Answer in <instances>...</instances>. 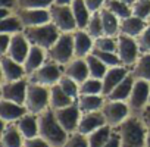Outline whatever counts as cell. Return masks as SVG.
Segmentation results:
<instances>
[{
  "instance_id": "1",
  "label": "cell",
  "mask_w": 150,
  "mask_h": 147,
  "mask_svg": "<svg viewBox=\"0 0 150 147\" xmlns=\"http://www.w3.org/2000/svg\"><path fill=\"white\" fill-rule=\"evenodd\" d=\"M121 147H146L147 138V128L140 119L138 115H129L124 122L115 127Z\"/></svg>"
},
{
  "instance_id": "2",
  "label": "cell",
  "mask_w": 150,
  "mask_h": 147,
  "mask_svg": "<svg viewBox=\"0 0 150 147\" xmlns=\"http://www.w3.org/2000/svg\"><path fill=\"white\" fill-rule=\"evenodd\" d=\"M38 125H40L38 135H41L50 144V147H62L68 140L69 134L59 124L53 109L49 107L38 115Z\"/></svg>"
},
{
  "instance_id": "3",
  "label": "cell",
  "mask_w": 150,
  "mask_h": 147,
  "mask_svg": "<svg viewBox=\"0 0 150 147\" xmlns=\"http://www.w3.org/2000/svg\"><path fill=\"white\" fill-rule=\"evenodd\" d=\"M24 34L31 43V46H38L44 50H49L59 38L60 31L53 22H47L38 27L24 28Z\"/></svg>"
},
{
  "instance_id": "4",
  "label": "cell",
  "mask_w": 150,
  "mask_h": 147,
  "mask_svg": "<svg viewBox=\"0 0 150 147\" xmlns=\"http://www.w3.org/2000/svg\"><path fill=\"white\" fill-rule=\"evenodd\" d=\"M46 53H47V59H50L62 66L66 65L68 62H71L75 57L74 33H60L56 43L49 50H46Z\"/></svg>"
},
{
  "instance_id": "5",
  "label": "cell",
  "mask_w": 150,
  "mask_h": 147,
  "mask_svg": "<svg viewBox=\"0 0 150 147\" xmlns=\"http://www.w3.org/2000/svg\"><path fill=\"white\" fill-rule=\"evenodd\" d=\"M25 107L30 113H35V115H40L46 109H49L50 107V87L30 83L28 90H27Z\"/></svg>"
},
{
  "instance_id": "6",
  "label": "cell",
  "mask_w": 150,
  "mask_h": 147,
  "mask_svg": "<svg viewBox=\"0 0 150 147\" xmlns=\"http://www.w3.org/2000/svg\"><path fill=\"white\" fill-rule=\"evenodd\" d=\"M62 75H63V66L47 59L37 71H34L31 75H28V81L40 84V86L52 87L59 83Z\"/></svg>"
},
{
  "instance_id": "7",
  "label": "cell",
  "mask_w": 150,
  "mask_h": 147,
  "mask_svg": "<svg viewBox=\"0 0 150 147\" xmlns=\"http://www.w3.org/2000/svg\"><path fill=\"white\" fill-rule=\"evenodd\" d=\"M49 11H50L52 22L59 28L60 33H74V31L78 30L71 5H56V3H53L49 8Z\"/></svg>"
},
{
  "instance_id": "8",
  "label": "cell",
  "mask_w": 150,
  "mask_h": 147,
  "mask_svg": "<svg viewBox=\"0 0 150 147\" xmlns=\"http://www.w3.org/2000/svg\"><path fill=\"white\" fill-rule=\"evenodd\" d=\"M116 43H118L116 54L119 56L121 63L131 68L137 62V59L140 57V49H138L137 40L134 37H129V35H125V34H119L116 37Z\"/></svg>"
},
{
  "instance_id": "9",
  "label": "cell",
  "mask_w": 150,
  "mask_h": 147,
  "mask_svg": "<svg viewBox=\"0 0 150 147\" xmlns=\"http://www.w3.org/2000/svg\"><path fill=\"white\" fill-rule=\"evenodd\" d=\"M102 113L106 119V124L115 128L131 115V110H129V106L127 102L106 99V102L102 107Z\"/></svg>"
},
{
  "instance_id": "10",
  "label": "cell",
  "mask_w": 150,
  "mask_h": 147,
  "mask_svg": "<svg viewBox=\"0 0 150 147\" xmlns=\"http://www.w3.org/2000/svg\"><path fill=\"white\" fill-rule=\"evenodd\" d=\"M150 100V83L143 80H135L132 91L127 100L131 115H138Z\"/></svg>"
},
{
  "instance_id": "11",
  "label": "cell",
  "mask_w": 150,
  "mask_h": 147,
  "mask_svg": "<svg viewBox=\"0 0 150 147\" xmlns=\"http://www.w3.org/2000/svg\"><path fill=\"white\" fill-rule=\"evenodd\" d=\"M54 115H56L59 124L62 125V128L68 134H72L78 129V124L81 119V110H80L77 102H74L72 105H69L66 107L54 110Z\"/></svg>"
},
{
  "instance_id": "12",
  "label": "cell",
  "mask_w": 150,
  "mask_h": 147,
  "mask_svg": "<svg viewBox=\"0 0 150 147\" xmlns=\"http://www.w3.org/2000/svg\"><path fill=\"white\" fill-rule=\"evenodd\" d=\"M28 77L18 80V81H12V83H2V99L3 100H9V102H15L19 105H25V99H27V90H28Z\"/></svg>"
},
{
  "instance_id": "13",
  "label": "cell",
  "mask_w": 150,
  "mask_h": 147,
  "mask_svg": "<svg viewBox=\"0 0 150 147\" xmlns=\"http://www.w3.org/2000/svg\"><path fill=\"white\" fill-rule=\"evenodd\" d=\"M15 13L21 19L24 28L38 27V25L52 22V16H50L49 9H21V8H16Z\"/></svg>"
},
{
  "instance_id": "14",
  "label": "cell",
  "mask_w": 150,
  "mask_h": 147,
  "mask_svg": "<svg viewBox=\"0 0 150 147\" xmlns=\"http://www.w3.org/2000/svg\"><path fill=\"white\" fill-rule=\"evenodd\" d=\"M0 69H2V83H12L27 77L22 63H18L12 57L2 54L0 59Z\"/></svg>"
},
{
  "instance_id": "15",
  "label": "cell",
  "mask_w": 150,
  "mask_h": 147,
  "mask_svg": "<svg viewBox=\"0 0 150 147\" xmlns=\"http://www.w3.org/2000/svg\"><path fill=\"white\" fill-rule=\"evenodd\" d=\"M131 74V68L129 66H125V65H118V66H112V68H108L105 77L102 78L103 81V96L108 97L109 93L127 77Z\"/></svg>"
},
{
  "instance_id": "16",
  "label": "cell",
  "mask_w": 150,
  "mask_h": 147,
  "mask_svg": "<svg viewBox=\"0 0 150 147\" xmlns=\"http://www.w3.org/2000/svg\"><path fill=\"white\" fill-rule=\"evenodd\" d=\"M30 49H31V43L28 41V38L25 37V34L22 31V33L12 35V41H11V46L8 49L6 56L12 57L18 63H24L28 53H30Z\"/></svg>"
},
{
  "instance_id": "17",
  "label": "cell",
  "mask_w": 150,
  "mask_h": 147,
  "mask_svg": "<svg viewBox=\"0 0 150 147\" xmlns=\"http://www.w3.org/2000/svg\"><path fill=\"white\" fill-rule=\"evenodd\" d=\"M63 74L72 78L78 84H83L87 78H90V71L86 57H74L71 62L63 65Z\"/></svg>"
},
{
  "instance_id": "18",
  "label": "cell",
  "mask_w": 150,
  "mask_h": 147,
  "mask_svg": "<svg viewBox=\"0 0 150 147\" xmlns=\"http://www.w3.org/2000/svg\"><path fill=\"white\" fill-rule=\"evenodd\" d=\"M106 125V119L102 113V110H96V112H87V113H81V119L78 124V132L88 135L93 131H96L97 128Z\"/></svg>"
},
{
  "instance_id": "19",
  "label": "cell",
  "mask_w": 150,
  "mask_h": 147,
  "mask_svg": "<svg viewBox=\"0 0 150 147\" xmlns=\"http://www.w3.org/2000/svg\"><path fill=\"white\" fill-rule=\"evenodd\" d=\"M94 38L86 30L74 31V52L75 57H86L93 52Z\"/></svg>"
},
{
  "instance_id": "20",
  "label": "cell",
  "mask_w": 150,
  "mask_h": 147,
  "mask_svg": "<svg viewBox=\"0 0 150 147\" xmlns=\"http://www.w3.org/2000/svg\"><path fill=\"white\" fill-rule=\"evenodd\" d=\"M27 112L28 110H27L25 105H19V103H15V102L3 100V99H2V102H0V118H2L3 124L16 122Z\"/></svg>"
},
{
  "instance_id": "21",
  "label": "cell",
  "mask_w": 150,
  "mask_h": 147,
  "mask_svg": "<svg viewBox=\"0 0 150 147\" xmlns=\"http://www.w3.org/2000/svg\"><path fill=\"white\" fill-rule=\"evenodd\" d=\"M16 127L19 132L22 134L24 140L25 138H33L37 137L40 132V125H38V115L27 112L21 119L16 121Z\"/></svg>"
},
{
  "instance_id": "22",
  "label": "cell",
  "mask_w": 150,
  "mask_h": 147,
  "mask_svg": "<svg viewBox=\"0 0 150 147\" xmlns=\"http://www.w3.org/2000/svg\"><path fill=\"white\" fill-rule=\"evenodd\" d=\"M147 25H149V22L146 19H141V18H137V16L131 15V16H128L125 19H121L119 34H125V35H129V37L137 38L144 31V28Z\"/></svg>"
},
{
  "instance_id": "23",
  "label": "cell",
  "mask_w": 150,
  "mask_h": 147,
  "mask_svg": "<svg viewBox=\"0 0 150 147\" xmlns=\"http://www.w3.org/2000/svg\"><path fill=\"white\" fill-rule=\"evenodd\" d=\"M46 60H47V53H46V50L41 49V47H38V46H31L30 53H28L25 62L22 63L27 77L31 75L34 71H37Z\"/></svg>"
},
{
  "instance_id": "24",
  "label": "cell",
  "mask_w": 150,
  "mask_h": 147,
  "mask_svg": "<svg viewBox=\"0 0 150 147\" xmlns=\"http://www.w3.org/2000/svg\"><path fill=\"white\" fill-rule=\"evenodd\" d=\"M2 147H24V137L19 132L16 122L3 124L2 132Z\"/></svg>"
},
{
  "instance_id": "25",
  "label": "cell",
  "mask_w": 150,
  "mask_h": 147,
  "mask_svg": "<svg viewBox=\"0 0 150 147\" xmlns=\"http://www.w3.org/2000/svg\"><path fill=\"white\" fill-rule=\"evenodd\" d=\"M75 102H77L81 113H87V112L102 110L106 102V97L102 94H80Z\"/></svg>"
},
{
  "instance_id": "26",
  "label": "cell",
  "mask_w": 150,
  "mask_h": 147,
  "mask_svg": "<svg viewBox=\"0 0 150 147\" xmlns=\"http://www.w3.org/2000/svg\"><path fill=\"white\" fill-rule=\"evenodd\" d=\"M134 83H135V78L131 75H127L110 93L106 99L109 100H118V102H127L131 91H132V87H134Z\"/></svg>"
},
{
  "instance_id": "27",
  "label": "cell",
  "mask_w": 150,
  "mask_h": 147,
  "mask_svg": "<svg viewBox=\"0 0 150 147\" xmlns=\"http://www.w3.org/2000/svg\"><path fill=\"white\" fill-rule=\"evenodd\" d=\"M131 75L135 80H143L150 83V53L140 54L137 62L131 66Z\"/></svg>"
},
{
  "instance_id": "28",
  "label": "cell",
  "mask_w": 150,
  "mask_h": 147,
  "mask_svg": "<svg viewBox=\"0 0 150 147\" xmlns=\"http://www.w3.org/2000/svg\"><path fill=\"white\" fill-rule=\"evenodd\" d=\"M71 8H72V13L75 16V21H77L78 30H86L87 24L91 18V12L87 8L86 2L84 0H74L71 3Z\"/></svg>"
},
{
  "instance_id": "29",
  "label": "cell",
  "mask_w": 150,
  "mask_h": 147,
  "mask_svg": "<svg viewBox=\"0 0 150 147\" xmlns=\"http://www.w3.org/2000/svg\"><path fill=\"white\" fill-rule=\"evenodd\" d=\"M100 18H102V22H103V31H105V35L108 37H118L119 35V24H121V19L118 16H115L109 9L103 8L100 11Z\"/></svg>"
},
{
  "instance_id": "30",
  "label": "cell",
  "mask_w": 150,
  "mask_h": 147,
  "mask_svg": "<svg viewBox=\"0 0 150 147\" xmlns=\"http://www.w3.org/2000/svg\"><path fill=\"white\" fill-rule=\"evenodd\" d=\"M75 100L72 97H69L62 88L59 84H54L50 87V109L53 110H57V109H62V107H66L69 105H72Z\"/></svg>"
},
{
  "instance_id": "31",
  "label": "cell",
  "mask_w": 150,
  "mask_h": 147,
  "mask_svg": "<svg viewBox=\"0 0 150 147\" xmlns=\"http://www.w3.org/2000/svg\"><path fill=\"white\" fill-rule=\"evenodd\" d=\"M112 134H113V127H110L108 124L100 127V128H97L96 131H93L91 134L87 135L90 147H103L110 140Z\"/></svg>"
},
{
  "instance_id": "32",
  "label": "cell",
  "mask_w": 150,
  "mask_h": 147,
  "mask_svg": "<svg viewBox=\"0 0 150 147\" xmlns=\"http://www.w3.org/2000/svg\"><path fill=\"white\" fill-rule=\"evenodd\" d=\"M24 31V25L18 15L13 12L11 16L0 19V33H8V34H18Z\"/></svg>"
},
{
  "instance_id": "33",
  "label": "cell",
  "mask_w": 150,
  "mask_h": 147,
  "mask_svg": "<svg viewBox=\"0 0 150 147\" xmlns=\"http://www.w3.org/2000/svg\"><path fill=\"white\" fill-rule=\"evenodd\" d=\"M86 60H87V65H88L90 77H91V78H99V80H102V78L105 77L106 71H108V66H106L99 57H96L93 53H90L88 56H86Z\"/></svg>"
},
{
  "instance_id": "34",
  "label": "cell",
  "mask_w": 150,
  "mask_h": 147,
  "mask_svg": "<svg viewBox=\"0 0 150 147\" xmlns=\"http://www.w3.org/2000/svg\"><path fill=\"white\" fill-rule=\"evenodd\" d=\"M105 8L109 9L119 19H125V18H128V16L132 15L131 6L127 5V3H124V2H121V0H106Z\"/></svg>"
},
{
  "instance_id": "35",
  "label": "cell",
  "mask_w": 150,
  "mask_h": 147,
  "mask_svg": "<svg viewBox=\"0 0 150 147\" xmlns=\"http://www.w3.org/2000/svg\"><path fill=\"white\" fill-rule=\"evenodd\" d=\"M86 31L96 40V38H100L105 35V31H103V22H102V18H100V11L99 12H94L91 13V18L87 24V28Z\"/></svg>"
},
{
  "instance_id": "36",
  "label": "cell",
  "mask_w": 150,
  "mask_h": 147,
  "mask_svg": "<svg viewBox=\"0 0 150 147\" xmlns=\"http://www.w3.org/2000/svg\"><path fill=\"white\" fill-rule=\"evenodd\" d=\"M80 94H102L103 96V81L99 78H87L80 84Z\"/></svg>"
},
{
  "instance_id": "37",
  "label": "cell",
  "mask_w": 150,
  "mask_h": 147,
  "mask_svg": "<svg viewBox=\"0 0 150 147\" xmlns=\"http://www.w3.org/2000/svg\"><path fill=\"white\" fill-rule=\"evenodd\" d=\"M57 84L60 86V88H62L69 97H72L74 100L78 99V96H80V84H78L77 81H74L72 78L66 77L65 74H63Z\"/></svg>"
},
{
  "instance_id": "38",
  "label": "cell",
  "mask_w": 150,
  "mask_h": 147,
  "mask_svg": "<svg viewBox=\"0 0 150 147\" xmlns=\"http://www.w3.org/2000/svg\"><path fill=\"white\" fill-rule=\"evenodd\" d=\"M96 57H99L108 68H112V66H118V65H122L121 63V59L119 56L115 53V52H103V50H97V49H93L91 52Z\"/></svg>"
},
{
  "instance_id": "39",
  "label": "cell",
  "mask_w": 150,
  "mask_h": 147,
  "mask_svg": "<svg viewBox=\"0 0 150 147\" xmlns=\"http://www.w3.org/2000/svg\"><path fill=\"white\" fill-rule=\"evenodd\" d=\"M131 12L134 16L147 21L150 16V0H135L131 6Z\"/></svg>"
},
{
  "instance_id": "40",
  "label": "cell",
  "mask_w": 150,
  "mask_h": 147,
  "mask_svg": "<svg viewBox=\"0 0 150 147\" xmlns=\"http://www.w3.org/2000/svg\"><path fill=\"white\" fill-rule=\"evenodd\" d=\"M116 47H118L116 37H108V35H103V37L94 40V47H93V49L103 50V52H115V53H116Z\"/></svg>"
},
{
  "instance_id": "41",
  "label": "cell",
  "mask_w": 150,
  "mask_h": 147,
  "mask_svg": "<svg viewBox=\"0 0 150 147\" xmlns=\"http://www.w3.org/2000/svg\"><path fill=\"white\" fill-rule=\"evenodd\" d=\"M62 147H90V144H88L87 135L75 131L68 135V140L65 141V144Z\"/></svg>"
},
{
  "instance_id": "42",
  "label": "cell",
  "mask_w": 150,
  "mask_h": 147,
  "mask_svg": "<svg viewBox=\"0 0 150 147\" xmlns=\"http://www.w3.org/2000/svg\"><path fill=\"white\" fill-rule=\"evenodd\" d=\"M54 0H18V8L21 9H49Z\"/></svg>"
},
{
  "instance_id": "43",
  "label": "cell",
  "mask_w": 150,
  "mask_h": 147,
  "mask_svg": "<svg viewBox=\"0 0 150 147\" xmlns=\"http://www.w3.org/2000/svg\"><path fill=\"white\" fill-rule=\"evenodd\" d=\"M135 40H137V44L140 49V54L150 53V24L144 28V31Z\"/></svg>"
},
{
  "instance_id": "44",
  "label": "cell",
  "mask_w": 150,
  "mask_h": 147,
  "mask_svg": "<svg viewBox=\"0 0 150 147\" xmlns=\"http://www.w3.org/2000/svg\"><path fill=\"white\" fill-rule=\"evenodd\" d=\"M24 147H50V144L41 135H37V137H33V138H25Z\"/></svg>"
},
{
  "instance_id": "45",
  "label": "cell",
  "mask_w": 150,
  "mask_h": 147,
  "mask_svg": "<svg viewBox=\"0 0 150 147\" xmlns=\"http://www.w3.org/2000/svg\"><path fill=\"white\" fill-rule=\"evenodd\" d=\"M12 35L13 34L0 33V50H2V54H6L8 53V49H9L11 41H12Z\"/></svg>"
},
{
  "instance_id": "46",
  "label": "cell",
  "mask_w": 150,
  "mask_h": 147,
  "mask_svg": "<svg viewBox=\"0 0 150 147\" xmlns=\"http://www.w3.org/2000/svg\"><path fill=\"white\" fill-rule=\"evenodd\" d=\"M84 2H86L87 8L90 9V12L94 13V12H99V11H102L105 8L106 0H84Z\"/></svg>"
},
{
  "instance_id": "47",
  "label": "cell",
  "mask_w": 150,
  "mask_h": 147,
  "mask_svg": "<svg viewBox=\"0 0 150 147\" xmlns=\"http://www.w3.org/2000/svg\"><path fill=\"white\" fill-rule=\"evenodd\" d=\"M138 116H140V119L143 121V124L146 125V128L150 129V103L146 105V107L138 113Z\"/></svg>"
},
{
  "instance_id": "48",
  "label": "cell",
  "mask_w": 150,
  "mask_h": 147,
  "mask_svg": "<svg viewBox=\"0 0 150 147\" xmlns=\"http://www.w3.org/2000/svg\"><path fill=\"white\" fill-rule=\"evenodd\" d=\"M103 147H121L119 135H118V132H116V129H115V128H113V134H112L110 140H109V141H108Z\"/></svg>"
},
{
  "instance_id": "49",
  "label": "cell",
  "mask_w": 150,
  "mask_h": 147,
  "mask_svg": "<svg viewBox=\"0 0 150 147\" xmlns=\"http://www.w3.org/2000/svg\"><path fill=\"white\" fill-rule=\"evenodd\" d=\"M0 8H8L15 11L18 8V0H0Z\"/></svg>"
},
{
  "instance_id": "50",
  "label": "cell",
  "mask_w": 150,
  "mask_h": 147,
  "mask_svg": "<svg viewBox=\"0 0 150 147\" xmlns=\"http://www.w3.org/2000/svg\"><path fill=\"white\" fill-rule=\"evenodd\" d=\"M13 12H15V11H12V9H8V8H0V19H5V18L11 16Z\"/></svg>"
},
{
  "instance_id": "51",
  "label": "cell",
  "mask_w": 150,
  "mask_h": 147,
  "mask_svg": "<svg viewBox=\"0 0 150 147\" xmlns=\"http://www.w3.org/2000/svg\"><path fill=\"white\" fill-rule=\"evenodd\" d=\"M74 0H54L56 5H71Z\"/></svg>"
},
{
  "instance_id": "52",
  "label": "cell",
  "mask_w": 150,
  "mask_h": 147,
  "mask_svg": "<svg viewBox=\"0 0 150 147\" xmlns=\"http://www.w3.org/2000/svg\"><path fill=\"white\" fill-rule=\"evenodd\" d=\"M146 147H150V129L147 131V138H146Z\"/></svg>"
},
{
  "instance_id": "53",
  "label": "cell",
  "mask_w": 150,
  "mask_h": 147,
  "mask_svg": "<svg viewBox=\"0 0 150 147\" xmlns=\"http://www.w3.org/2000/svg\"><path fill=\"white\" fill-rule=\"evenodd\" d=\"M121 2H124V3H127V5L132 6V5H134V2H135V0H121Z\"/></svg>"
},
{
  "instance_id": "54",
  "label": "cell",
  "mask_w": 150,
  "mask_h": 147,
  "mask_svg": "<svg viewBox=\"0 0 150 147\" xmlns=\"http://www.w3.org/2000/svg\"><path fill=\"white\" fill-rule=\"evenodd\" d=\"M147 22H149V24H150V16H149V19H147Z\"/></svg>"
},
{
  "instance_id": "55",
  "label": "cell",
  "mask_w": 150,
  "mask_h": 147,
  "mask_svg": "<svg viewBox=\"0 0 150 147\" xmlns=\"http://www.w3.org/2000/svg\"><path fill=\"white\" fill-rule=\"evenodd\" d=\"M149 103H150V100H149Z\"/></svg>"
}]
</instances>
